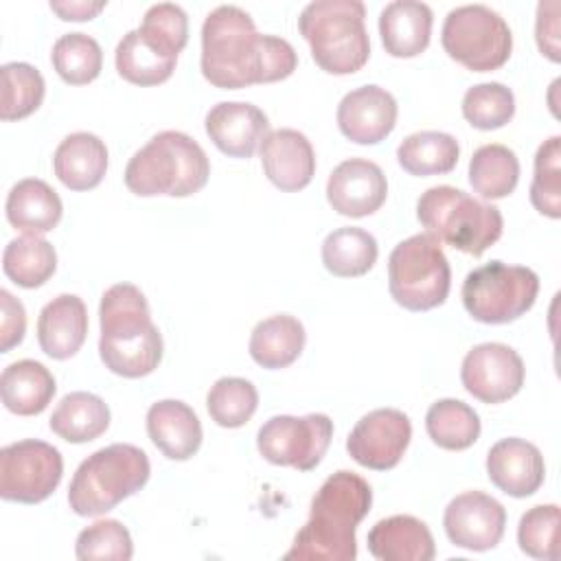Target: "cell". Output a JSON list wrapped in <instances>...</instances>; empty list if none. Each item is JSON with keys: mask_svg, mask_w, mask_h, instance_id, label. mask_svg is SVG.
Instances as JSON below:
<instances>
[{"mask_svg": "<svg viewBox=\"0 0 561 561\" xmlns=\"http://www.w3.org/2000/svg\"><path fill=\"white\" fill-rule=\"evenodd\" d=\"M202 75L217 88L239 90L287 79L298 55L276 35H261L248 11L219 4L202 24Z\"/></svg>", "mask_w": 561, "mask_h": 561, "instance_id": "obj_1", "label": "cell"}, {"mask_svg": "<svg viewBox=\"0 0 561 561\" xmlns=\"http://www.w3.org/2000/svg\"><path fill=\"white\" fill-rule=\"evenodd\" d=\"M373 504L370 484L346 469L329 476L316 491L309 519L296 533L287 561H353L357 557V524Z\"/></svg>", "mask_w": 561, "mask_h": 561, "instance_id": "obj_2", "label": "cell"}, {"mask_svg": "<svg viewBox=\"0 0 561 561\" xmlns=\"http://www.w3.org/2000/svg\"><path fill=\"white\" fill-rule=\"evenodd\" d=\"M99 355L114 375L138 379L162 359V335L151 320L145 294L131 283L112 285L99 305Z\"/></svg>", "mask_w": 561, "mask_h": 561, "instance_id": "obj_3", "label": "cell"}, {"mask_svg": "<svg viewBox=\"0 0 561 561\" xmlns=\"http://www.w3.org/2000/svg\"><path fill=\"white\" fill-rule=\"evenodd\" d=\"M210 162L184 131L164 129L140 147L125 167V186L140 197H188L206 186Z\"/></svg>", "mask_w": 561, "mask_h": 561, "instance_id": "obj_4", "label": "cell"}, {"mask_svg": "<svg viewBox=\"0 0 561 561\" xmlns=\"http://www.w3.org/2000/svg\"><path fill=\"white\" fill-rule=\"evenodd\" d=\"M359 0H313L298 15V31L311 46L313 61L331 75H353L370 57Z\"/></svg>", "mask_w": 561, "mask_h": 561, "instance_id": "obj_5", "label": "cell"}, {"mask_svg": "<svg viewBox=\"0 0 561 561\" xmlns=\"http://www.w3.org/2000/svg\"><path fill=\"white\" fill-rule=\"evenodd\" d=\"M149 476L151 465L140 447L129 443L101 447L77 467L68 486V504L81 517L103 515L140 491Z\"/></svg>", "mask_w": 561, "mask_h": 561, "instance_id": "obj_6", "label": "cell"}, {"mask_svg": "<svg viewBox=\"0 0 561 561\" xmlns=\"http://www.w3.org/2000/svg\"><path fill=\"white\" fill-rule=\"evenodd\" d=\"M416 217L436 241H445L471 256H480L504 230V217L497 206L482 204L449 184L430 186L421 193Z\"/></svg>", "mask_w": 561, "mask_h": 561, "instance_id": "obj_7", "label": "cell"}, {"mask_svg": "<svg viewBox=\"0 0 561 561\" xmlns=\"http://www.w3.org/2000/svg\"><path fill=\"white\" fill-rule=\"evenodd\" d=\"M451 287L449 261L432 234H412L388 256V289L408 311H427L447 300Z\"/></svg>", "mask_w": 561, "mask_h": 561, "instance_id": "obj_8", "label": "cell"}, {"mask_svg": "<svg viewBox=\"0 0 561 561\" xmlns=\"http://www.w3.org/2000/svg\"><path fill=\"white\" fill-rule=\"evenodd\" d=\"M467 313L484 324H506L524 316L539 294V276L524 265L491 261L462 280Z\"/></svg>", "mask_w": 561, "mask_h": 561, "instance_id": "obj_9", "label": "cell"}, {"mask_svg": "<svg viewBox=\"0 0 561 561\" xmlns=\"http://www.w3.org/2000/svg\"><path fill=\"white\" fill-rule=\"evenodd\" d=\"M445 53L473 72L504 66L513 50L506 20L486 4H462L447 13L440 31Z\"/></svg>", "mask_w": 561, "mask_h": 561, "instance_id": "obj_10", "label": "cell"}, {"mask_svg": "<svg viewBox=\"0 0 561 561\" xmlns=\"http://www.w3.org/2000/svg\"><path fill=\"white\" fill-rule=\"evenodd\" d=\"M333 438V421L322 414H276L267 419L256 434L261 456L278 467L309 471L320 465Z\"/></svg>", "mask_w": 561, "mask_h": 561, "instance_id": "obj_11", "label": "cell"}, {"mask_svg": "<svg viewBox=\"0 0 561 561\" xmlns=\"http://www.w3.org/2000/svg\"><path fill=\"white\" fill-rule=\"evenodd\" d=\"M64 476V458L46 440L24 438L0 449V497L37 504L55 493Z\"/></svg>", "mask_w": 561, "mask_h": 561, "instance_id": "obj_12", "label": "cell"}, {"mask_svg": "<svg viewBox=\"0 0 561 561\" xmlns=\"http://www.w3.org/2000/svg\"><path fill=\"white\" fill-rule=\"evenodd\" d=\"M412 438L408 414L397 408H377L364 414L346 438L348 456L375 471H388L399 465Z\"/></svg>", "mask_w": 561, "mask_h": 561, "instance_id": "obj_13", "label": "cell"}, {"mask_svg": "<svg viewBox=\"0 0 561 561\" xmlns=\"http://www.w3.org/2000/svg\"><path fill=\"white\" fill-rule=\"evenodd\" d=\"M524 362L515 348L502 342L473 346L460 366V381L482 403H502L524 386Z\"/></svg>", "mask_w": 561, "mask_h": 561, "instance_id": "obj_14", "label": "cell"}, {"mask_svg": "<svg viewBox=\"0 0 561 561\" xmlns=\"http://www.w3.org/2000/svg\"><path fill=\"white\" fill-rule=\"evenodd\" d=\"M443 526L454 546L484 552L502 541L506 511L482 491H465L447 504Z\"/></svg>", "mask_w": 561, "mask_h": 561, "instance_id": "obj_15", "label": "cell"}, {"mask_svg": "<svg viewBox=\"0 0 561 561\" xmlns=\"http://www.w3.org/2000/svg\"><path fill=\"white\" fill-rule=\"evenodd\" d=\"M388 195V180L379 164L366 158L340 162L327 180V199L337 215L366 217L381 208Z\"/></svg>", "mask_w": 561, "mask_h": 561, "instance_id": "obj_16", "label": "cell"}, {"mask_svg": "<svg viewBox=\"0 0 561 561\" xmlns=\"http://www.w3.org/2000/svg\"><path fill=\"white\" fill-rule=\"evenodd\" d=\"M397 101L394 96L375 83L346 92L337 105L340 131L357 145L381 142L397 125Z\"/></svg>", "mask_w": 561, "mask_h": 561, "instance_id": "obj_17", "label": "cell"}, {"mask_svg": "<svg viewBox=\"0 0 561 561\" xmlns=\"http://www.w3.org/2000/svg\"><path fill=\"white\" fill-rule=\"evenodd\" d=\"M213 145L230 158H252L267 136L265 112L248 101H221L213 105L204 121Z\"/></svg>", "mask_w": 561, "mask_h": 561, "instance_id": "obj_18", "label": "cell"}, {"mask_svg": "<svg viewBox=\"0 0 561 561\" xmlns=\"http://www.w3.org/2000/svg\"><path fill=\"white\" fill-rule=\"evenodd\" d=\"M261 164L276 188L294 193L313 180L316 153L302 131L280 127L261 140Z\"/></svg>", "mask_w": 561, "mask_h": 561, "instance_id": "obj_19", "label": "cell"}, {"mask_svg": "<svg viewBox=\"0 0 561 561\" xmlns=\"http://www.w3.org/2000/svg\"><path fill=\"white\" fill-rule=\"evenodd\" d=\"M489 480L511 497H528L543 484L546 462L537 445L524 438H502L486 454Z\"/></svg>", "mask_w": 561, "mask_h": 561, "instance_id": "obj_20", "label": "cell"}, {"mask_svg": "<svg viewBox=\"0 0 561 561\" xmlns=\"http://www.w3.org/2000/svg\"><path fill=\"white\" fill-rule=\"evenodd\" d=\"M147 434L169 460H188L202 445V423L180 399H162L147 410Z\"/></svg>", "mask_w": 561, "mask_h": 561, "instance_id": "obj_21", "label": "cell"}, {"mask_svg": "<svg viewBox=\"0 0 561 561\" xmlns=\"http://www.w3.org/2000/svg\"><path fill=\"white\" fill-rule=\"evenodd\" d=\"M88 335V309L75 294H59L46 302L37 318L39 348L53 359L72 357Z\"/></svg>", "mask_w": 561, "mask_h": 561, "instance_id": "obj_22", "label": "cell"}, {"mask_svg": "<svg viewBox=\"0 0 561 561\" xmlns=\"http://www.w3.org/2000/svg\"><path fill=\"white\" fill-rule=\"evenodd\" d=\"M368 552L379 561H432L434 537L425 522L414 515H392L379 519L366 537Z\"/></svg>", "mask_w": 561, "mask_h": 561, "instance_id": "obj_23", "label": "cell"}, {"mask_svg": "<svg viewBox=\"0 0 561 561\" xmlns=\"http://www.w3.org/2000/svg\"><path fill=\"white\" fill-rule=\"evenodd\" d=\"M432 9L419 0L388 2L379 13V35L388 55L416 57L432 35Z\"/></svg>", "mask_w": 561, "mask_h": 561, "instance_id": "obj_24", "label": "cell"}, {"mask_svg": "<svg viewBox=\"0 0 561 561\" xmlns=\"http://www.w3.org/2000/svg\"><path fill=\"white\" fill-rule=\"evenodd\" d=\"M55 175L70 191H90L107 171V147L90 131L68 134L53 156Z\"/></svg>", "mask_w": 561, "mask_h": 561, "instance_id": "obj_25", "label": "cell"}, {"mask_svg": "<svg viewBox=\"0 0 561 561\" xmlns=\"http://www.w3.org/2000/svg\"><path fill=\"white\" fill-rule=\"evenodd\" d=\"M4 210L13 228L28 234H44L59 224L64 206L50 184L39 178H24L11 186Z\"/></svg>", "mask_w": 561, "mask_h": 561, "instance_id": "obj_26", "label": "cell"}, {"mask_svg": "<svg viewBox=\"0 0 561 561\" xmlns=\"http://www.w3.org/2000/svg\"><path fill=\"white\" fill-rule=\"evenodd\" d=\"M57 390L53 373L35 359H18L2 370L0 394L9 412L33 416L48 408Z\"/></svg>", "mask_w": 561, "mask_h": 561, "instance_id": "obj_27", "label": "cell"}, {"mask_svg": "<svg viewBox=\"0 0 561 561\" xmlns=\"http://www.w3.org/2000/svg\"><path fill=\"white\" fill-rule=\"evenodd\" d=\"M305 340L307 333L298 318L289 313H276L256 322L248 348L259 366L276 370L294 364L300 357Z\"/></svg>", "mask_w": 561, "mask_h": 561, "instance_id": "obj_28", "label": "cell"}, {"mask_svg": "<svg viewBox=\"0 0 561 561\" xmlns=\"http://www.w3.org/2000/svg\"><path fill=\"white\" fill-rule=\"evenodd\" d=\"M48 425L68 443H90L110 427V408L92 392H68L53 410Z\"/></svg>", "mask_w": 561, "mask_h": 561, "instance_id": "obj_29", "label": "cell"}, {"mask_svg": "<svg viewBox=\"0 0 561 561\" xmlns=\"http://www.w3.org/2000/svg\"><path fill=\"white\" fill-rule=\"evenodd\" d=\"M460 147L451 134L423 129L405 136L397 147V160L410 175H440L458 164Z\"/></svg>", "mask_w": 561, "mask_h": 561, "instance_id": "obj_30", "label": "cell"}, {"mask_svg": "<svg viewBox=\"0 0 561 561\" xmlns=\"http://www.w3.org/2000/svg\"><path fill=\"white\" fill-rule=\"evenodd\" d=\"M2 270L18 287L35 289L55 274L57 252L44 237L26 232L7 243L2 252Z\"/></svg>", "mask_w": 561, "mask_h": 561, "instance_id": "obj_31", "label": "cell"}, {"mask_svg": "<svg viewBox=\"0 0 561 561\" xmlns=\"http://www.w3.org/2000/svg\"><path fill=\"white\" fill-rule=\"evenodd\" d=\"M377 239L357 226L335 228L322 241V263L340 278H353L366 274L377 261Z\"/></svg>", "mask_w": 561, "mask_h": 561, "instance_id": "obj_32", "label": "cell"}, {"mask_svg": "<svg viewBox=\"0 0 561 561\" xmlns=\"http://www.w3.org/2000/svg\"><path fill=\"white\" fill-rule=\"evenodd\" d=\"M519 182V160L513 149L500 142L482 145L469 160V184L484 199H502Z\"/></svg>", "mask_w": 561, "mask_h": 561, "instance_id": "obj_33", "label": "cell"}, {"mask_svg": "<svg viewBox=\"0 0 561 561\" xmlns=\"http://www.w3.org/2000/svg\"><path fill=\"white\" fill-rule=\"evenodd\" d=\"M114 61L118 75L134 85H158L173 75L178 64V59L156 50L138 28L123 35L116 46Z\"/></svg>", "mask_w": 561, "mask_h": 561, "instance_id": "obj_34", "label": "cell"}, {"mask_svg": "<svg viewBox=\"0 0 561 561\" xmlns=\"http://www.w3.org/2000/svg\"><path fill=\"white\" fill-rule=\"evenodd\" d=\"M425 430L438 447L460 451L478 440L480 416L460 399H438L425 414Z\"/></svg>", "mask_w": 561, "mask_h": 561, "instance_id": "obj_35", "label": "cell"}, {"mask_svg": "<svg viewBox=\"0 0 561 561\" xmlns=\"http://www.w3.org/2000/svg\"><path fill=\"white\" fill-rule=\"evenodd\" d=\"M2 77V103L0 118L2 121H20L33 114L46 92V83L42 72L26 61H9L0 68Z\"/></svg>", "mask_w": 561, "mask_h": 561, "instance_id": "obj_36", "label": "cell"}, {"mask_svg": "<svg viewBox=\"0 0 561 561\" xmlns=\"http://www.w3.org/2000/svg\"><path fill=\"white\" fill-rule=\"evenodd\" d=\"M50 61L66 83L83 85L99 77L103 50L99 42L85 33H66L55 42Z\"/></svg>", "mask_w": 561, "mask_h": 561, "instance_id": "obj_37", "label": "cell"}, {"mask_svg": "<svg viewBox=\"0 0 561 561\" xmlns=\"http://www.w3.org/2000/svg\"><path fill=\"white\" fill-rule=\"evenodd\" d=\"M259 405V392L252 381L243 377H221L217 379L208 394L206 408L210 419L221 427L245 425Z\"/></svg>", "mask_w": 561, "mask_h": 561, "instance_id": "obj_38", "label": "cell"}, {"mask_svg": "<svg viewBox=\"0 0 561 561\" xmlns=\"http://www.w3.org/2000/svg\"><path fill=\"white\" fill-rule=\"evenodd\" d=\"M515 114V94L500 81L471 85L462 96V116L476 129L504 127Z\"/></svg>", "mask_w": 561, "mask_h": 561, "instance_id": "obj_39", "label": "cell"}, {"mask_svg": "<svg viewBox=\"0 0 561 561\" xmlns=\"http://www.w3.org/2000/svg\"><path fill=\"white\" fill-rule=\"evenodd\" d=\"M138 33L156 50L178 59L188 42V15L180 4L173 2L151 4L142 15Z\"/></svg>", "mask_w": 561, "mask_h": 561, "instance_id": "obj_40", "label": "cell"}, {"mask_svg": "<svg viewBox=\"0 0 561 561\" xmlns=\"http://www.w3.org/2000/svg\"><path fill=\"white\" fill-rule=\"evenodd\" d=\"M530 204L546 217H561V138L550 136L535 153Z\"/></svg>", "mask_w": 561, "mask_h": 561, "instance_id": "obj_41", "label": "cell"}, {"mask_svg": "<svg viewBox=\"0 0 561 561\" xmlns=\"http://www.w3.org/2000/svg\"><path fill=\"white\" fill-rule=\"evenodd\" d=\"M559 506L537 504L519 517L517 543L533 559L554 561L559 557Z\"/></svg>", "mask_w": 561, "mask_h": 561, "instance_id": "obj_42", "label": "cell"}, {"mask_svg": "<svg viewBox=\"0 0 561 561\" xmlns=\"http://www.w3.org/2000/svg\"><path fill=\"white\" fill-rule=\"evenodd\" d=\"M75 554L81 561H129L134 557L131 535L118 519H99L79 533Z\"/></svg>", "mask_w": 561, "mask_h": 561, "instance_id": "obj_43", "label": "cell"}, {"mask_svg": "<svg viewBox=\"0 0 561 561\" xmlns=\"http://www.w3.org/2000/svg\"><path fill=\"white\" fill-rule=\"evenodd\" d=\"M559 9L561 4L557 0H546L537 4V22H535V37L541 55H546L550 61L561 59L559 48Z\"/></svg>", "mask_w": 561, "mask_h": 561, "instance_id": "obj_44", "label": "cell"}, {"mask_svg": "<svg viewBox=\"0 0 561 561\" xmlns=\"http://www.w3.org/2000/svg\"><path fill=\"white\" fill-rule=\"evenodd\" d=\"M0 305H2V320H0V351L9 353L18 346L26 331V311L24 305L13 298L11 291L0 289Z\"/></svg>", "mask_w": 561, "mask_h": 561, "instance_id": "obj_45", "label": "cell"}, {"mask_svg": "<svg viewBox=\"0 0 561 561\" xmlns=\"http://www.w3.org/2000/svg\"><path fill=\"white\" fill-rule=\"evenodd\" d=\"M105 7L103 0L90 2V0H66V2H50V9L61 18V20H92L101 9Z\"/></svg>", "mask_w": 561, "mask_h": 561, "instance_id": "obj_46", "label": "cell"}]
</instances>
